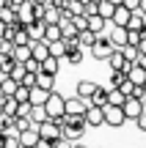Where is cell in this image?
I'll list each match as a JSON object with an SVG mask.
<instances>
[{"label":"cell","mask_w":146,"mask_h":148,"mask_svg":"<svg viewBox=\"0 0 146 148\" xmlns=\"http://www.w3.org/2000/svg\"><path fill=\"white\" fill-rule=\"evenodd\" d=\"M130 14H132V11L127 8L124 3H119V5H116V11H113V16H110V22H113V25H124V27H127V22H130Z\"/></svg>","instance_id":"obj_10"},{"label":"cell","mask_w":146,"mask_h":148,"mask_svg":"<svg viewBox=\"0 0 146 148\" xmlns=\"http://www.w3.org/2000/svg\"><path fill=\"white\" fill-rule=\"evenodd\" d=\"M127 79H130L132 85H143V79H146V69H143V66H138V63H132L130 69H127Z\"/></svg>","instance_id":"obj_12"},{"label":"cell","mask_w":146,"mask_h":148,"mask_svg":"<svg viewBox=\"0 0 146 148\" xmlns=\"http://www.w3.org/2000/svg\"><path fill=\"white\" fill-rule=\"evenodd\" d=\"M143 99H138V96H127L124 99V104H121V110H124V115H127V121H135L138 118V112L143 110Z\"/></svg>","instance_id":"obj_6"},{"label":"cell","mask_w":146,"mask_h":148,"mask_svg":"<svg viewBox=\"0 0 146 148\" xmlns=\"http://www.w3.org/2000/svg\"><path fill=\"white\" fill-rule=\"evenodd\" d=\"M108 25H110V33H108L110 44L113 47H124L127 44V27L124 25H113V22H108Z\"/></svg>","instance_id":"obj_9"},{"label":"cell","mask_w":146,"mask_h":148,"mask_svg":"<svg viewBox=\"0 0 146 148\" xmlns=\"http://www.w3.org/2000/svg\"><path fill=\"white\" fill-rule=\"evenodd\" d=\"M3 143H6V132H0V148H3Z\"/></svg>","instance_id":"obj_36"},{"label":"cell","mask_w":146,"mask_h":148,"mask_svg":"<svg viewBox=\"0 0 146 148\" xmlns=\"http://www.w3.org/2000/svg\"><path fill=\"white\" fill-rule=\"evenodd\" d=\"M0 19H3L6 25H11V22L17 19V8L14 5H0Z\"/></svg>","instance_id":"obj_28"},{"label":"cell","mask_w":146,"mask_h":148,"mask_svg":"<svg viewBox=\"0 0 146 148\" xmlns=\"http://www.w3.org/2000/svg\"><path fill=\"white\" fill-rule=\"evenodd\" d=\"M11 126H14L17 132H25V129L33 126V121H30L28 115H14V118H11Z\"/></svg>","instance_id":"obj_25"},{"label":"cell","mask_w":146,"mask_h":148,"mask_svg":"<svg viewBox=\"0 0 146 148\" xmlns=\"http://www.w3.org/2000/svg\"><path fill=\"white\" fill-rule=\"evenodd\" d=\"M83 118H86V126H91V129H97V126L105 123V112H102V107H97V104H88L86 112H83Z\"/></svg>","instance_id":"obj_5"},{"label":"cell","mask_w":146,"mask_h":148,"mask_svg":"<svg viewBox=\"0 0 146 148\" xmlns=\"http://www.w3.org/2000/svg\"><path fill=\"white\" fill-rule=\"evenodd\" d=\"M97 36H99V33L88 30V27H86V30H77V44L86 49V47H91V44H94V38H97Z\"/></svg>","instance_id":"obj_21"},{"label":"cell","mask_w":146,"mask_h":148,"mask_svg":"<svg viewBox=\"0 0 146 148\" xmlns=\"http://www.w3.org/2000/svg\"><path fill=\"white\" fill-rule=\"evenodd\" d=\"M141 38H143V30H127V44H135L138 47Z\"/></svg>","instance_id":"obj_30"},{"label":"cell","mask_w":146,"mask_h":148,"mask_svg":"<svg viewBox=\"0 0 146 148\" xmlns=\"http://www.w3.org/2000/svg\"><path fill=\"white\" fill-rule=\"evenodd\" d=\"M77 96H80V99H91V93H94V90H97V82H91V79H80V82H77Z\"/></svg>","instance_id":"obj_14"},{"label":"cell","mask_w":146,"mask_h":148,"mask_svg":"<svg viewBox=\"0 0 146 148\" xmlns=\"http://www.w3.org/2000/svg\"><path fill=\"white\" fill-rule=\"evenodd\" d=\"M3 33H6V22L0 19V38H3Z\"/></svg>","instance_id":"obj_35"},{"label":"cell","mask_w":146,"mask_h":148,"mask_svg":"<svg viewBox=\"0 0 146 148\" xmlns=\"http://www.w3.org/2000/svg\"><path fill=\"white\" fill-rule=\"evenodd\" d=\"M17 19H19L22 25L36 19V5H33V0H22V3L17 5Z\"/></svg>","instance_id":"obj_7"},{"label":"cell","mask_w":146,"mask_h":148,"mask_svg":"<svg viewBox=\"0 0 146 148\" xmlns=\"http://www.w3.org/2000/svg\"><path fill=\"white\" fill-rule=\"evenodd\" d=\"M19 143H22V148L39 145V132H36V126H30V129H25V132H19Z\"/></svg>","instance_id":"obj_13"},{"label":"cell","mask_w":146,"mask_h":148,"mask_svg":"<svg viewBox=\"0 0 146 148\" xmlns=\"http://www.w3.org/2000/svg\"><path fill=\"white\" fill-rule=\"evenodd\" d=\"M17 104H19V101H17L14 96H3V104H0V112H3V115H6V118L11 121V118L17 115Z\"/></svg>","instance_id":"obj_15"},{"label":"cell","mask_w":146,"mask_h":148,"mask_svg":"<svg viewBox=\"0 0 146 148\" xmlns=\"http://www.w3.org/2000/svg\"><path fill=\"white\" fill-rule=\"evenodd\" d=\"M47 44H50V55H55V58H64V55H66V41H64V38L47 41Z\"/></svg>","instance_id":"obj_26"},{"label":"cell","mask_w":146,"mask_h":148,"mask_svg":"<svg viewBox=\"0 0 146 148\" xmlns=\"http://www.w3.org/2000/svg\"><path fill=\"white\" fill-rule=\"evenodd\" d=\"M86 107H88L86 99H80V96H72V99L64 101V115H83V112H86Z\"/></svg>","instance_id":"obj_8"},{"label":"cell","mask_w":146,"mask_h":148,"mask_svg":"<svg viewBox=\"0 0 146 148\" xmlns=\"http://www.w3.org/2000/svg\"><path fill=\"white\" fill-rule=\"evenodd\" d=\"M110 3H121V0H110Z\"/></svg>","instance_id":"obj_37"},{"label":"cell","mask_w":146,"mask_h":148,"mask_svg":"<svg viewBox=\"0 0 146 148\" xmlns=\"http://www.w3.org/2000/svg\"><path fill=\"white\" fill-rule=\"evenodd\" d=\"M91 104H97V107H105L108 104V88H102V85H97V90H94L91 93Z\"/></svg>","instance_id":"obj_20"},{"label":"cell","mask_w":146,"mask_h":148,"mask_svg":"<svg viewBox=\"0 0 146 148\" xmlns=\"http://www.w3.org/2000/svg\"><path fill=\"white\" fill-rule=\"evenodd\" d=\"M64 96L61 93H55V90H50V96H47V101H44V110H47V115L53 118V121H61L64 118Z\"/></svg>","instance_id":"obj_2"},{"label":"cell","mask_w":146,"mask_h":148,"mask_svg":"<svg viewBox=\"0 0 146 148\" xmlns=\"http://www.w3.org/2000/svg\"><path fill=\"white\" fill-rule=\"evenodd\" d=\"M47 96H50V90H47V88H42V85H30L28 101H30V104H44V101H47Z\"/></svg>","instance_id":"obj_11"},{"label":"cell","mask_w":146,"mask_h":148,"mask_svg":"<svg viewBox=\"0 0 146 148\" xmlns=\"http://www.w3.org/2000/svg\"><path fill=\"white\" fill-rule=\"evenodd\" d=\"M44 25H47L44 19H33V22H28V25H25V30H28V36H30V38H44Z\"/></svg>","instance_id":"obj_17"},{"label":"cell","mask_w":146,"mask_h":148,"mask_svg":"<svg viewBox=\"0 0 146 148\" xmlns=\"http://www.w3.org/2000/svg\"><path fill=\"white\" fill-rule=\"evenodd\" d=\"M88 49H91V55H94L97 60H108V55L113 52V44H110L108 36H97V38H94V44H91Z\"/></svg>","instance_id":"obj_4"},{"label":"cell","mask_w":146,"mask_h":148,"mask_svg":"<svg viewBox=\"0 0 146 148\" xmlns=\"http://www.w3.org/2000/svg\"><path fill=\"white\" fill-rule=\"evenodd\" d=\"M22 66H25L28 71H39V69H42V60H36V58H28Z\"/></svg>","instance_id":"obj_31"},{"label":"cell","mask_w":146,"mask_h":148,"mask_svg":"<svg viewBox=\"0 0 146 148\" xmlns=\"http://www.w3.org/2000/svg\"><path fill=\"white\" fill-rule=\"evenodd\" d=\"M143 88H146V79H143Z\"/></svg>","instance_id":"obj_38"},{"label":"cell","mask_w":146,"mask_h":148,"mask_svg":"<svg viewBox=\"0 0 146 148\" xmlns=\"http://www.w3.org/2000/svg\"><path fill=\"white\" fill-rule=\"evenodd\" d=\"M116 5H119V3H110V0H99V3H97V14H99V16H105V19L110 22V16H113Z\"/></svg>","instance_id":"obj_19"},{"label":"cell","mask_w":146,"mask_h":148,"mask_svg":"<svg viewBox=\"0 0 146 148\" xmlns=\"http://www.w3.org/2000/svg\"><path fill=\"white\" fill-rule=\"evenodd\" d=\"M19 82H22V85H36V71H28V69H25V77H22Z\"/></svg>","instance_id":"obj_32"},{"label":"cell","mask_w":146,"mask_h":148,"mask_svg":"<svg viewBox=\"0 0 146 148\" xmlns=\"http://www.w3.org/2000/svg\"><path fill=\"white\" fill-rule=\"evenodd\" d=\"M36 85H42V88L53 90V88H55V74H47V71H36Z\"/></svg>","instance_id":"obj_22"},{"label":"cell","mask_w":146,"mask_h":148,"mask_svg":"<svg viewBox=\"0 0 146 148\" xmlns=\"http://www.w3.org/2000/svg\"><path fill=\"white\" fill-rule=\"evenodd\" d=\"M102 112H105V123L108 126H113V129H119V126H124V121H127V115H124V110H121V104H105L102 107Z\"/></svg>","instance_id":"obj_3"},{"label":"cell","mask_w":146,"mask_h":148,"mask_svg":"<svg viewBox=\"0 0 146 148\" xmlns=\"http://www.w3.org/2000/svg\"><path fill=\"white\" fill-rule=\"evenodd\" d=\"M28 118L33 121V126H39L42 121H47V110H44V104H30V112H28Z\"/></svg>","instance_id":"obj_16"},{"label":"cell","mask_w":146,"mask_h":148,"mask_svg":"<svg viewBox=\"0 0 146 148\" xmlns=\"http://www.w3.org/2000/svg\"><path fill=\"white\" fill-rule=\"evenodd\" d=\"M108 25V19L105 16H99V14H88V30H94V33H102V27Z\"/></svg>","instance_id":"obj_24"},{"label":"cell","mask_w":146,"mask_h":148,"mask_svg":"<svg viewBox=\"0 0 146 148\" xmlns=\"http://www.w3.org/2000/svg\"><path fill=\"white\" fill-rule=\"evenodd\" d=\"M127 74L121 69H110V88H116V85H121V79H124Z\"/></svg>","instance_id":"obj_29"},{"label":"cell","mask_w":146,"mask_h":148,"mask_svg":"<svg viewBox=\"0 0 146 148\" xmlns=\"http://www.w3.org/2000/svg\"><path fill=\"white\" fill-rule=\"evenodd\" d=\"M8 126H11V121H8V118L3 115V112H0V132H6Z\"/></svg>","instance_id":"obj_34"},{"label":"cell","mask_w":146,"mask_h":148,"mask_svg":"<svg viewBox=\"0 0 146 148\" xmlns=\"http://www.w3.org/2000/svg\"><path fill=\"white\" fill-rule=\"evenodd\" d=\"M36 132H39V145H53L55 140L61 137V121H53V118H47V121H42L36 126Z\"/></svg>","instance_id":"obj_1"},{"label":"cell","mask_w":146,"mask_h":148,"mask_svg":"<svg viewBox=\"0 0 146 148\" xmlns=\"http://www.w3.org/2000/svg\"><path fill=\"white\" fill-rule=\"evenodd\" d=\"M64 58H69L72 66H80V63H83V47H72V49H66Z\"/></svg>","instance_id":"obj_27"},{"label":"cell","mask_w":146,"mask_h":148,"mask_svg":"<svg viewBox=\"0 0 146 148\" xmlns=\"http://www.w3.org/2000/svg\"><path fill=\"white\" fill-rule=\"evenodd\" d=\"M11 55H14L17 63H25V60L30 58V41H28V44H14V52H11Z\"/></svg>","instance_id":"obj_18"},{"label":"cell","mask_w":146,"mask_h":148,"mask_svg":"<svg viewBox=\"0 0 146 148\" xmlns=\"http://www.w3.org/2000/svg\"><path fill=\"white\" fill-rule=\"evenodd\" d=\"M58 63H61V58H55V55H47V58L42 60V69H39V71H47V74H58Z\"/></svg>","instance_id":"obj_23"},{"label":"cell","mask_w":146,"mask_h":148,"mask_svg":"<svg viewBox=\"0 0 146 148\" xmlns=\"http://www.w3.org/2000/svg\"><path fill=\"white\" fill-rule=\"evenodd\" d=\"M135 123H138V129H141V132H146V107L141 112H138V118H135Z\"/></svg>","instance_id":"obj_33"}]
</instances>
